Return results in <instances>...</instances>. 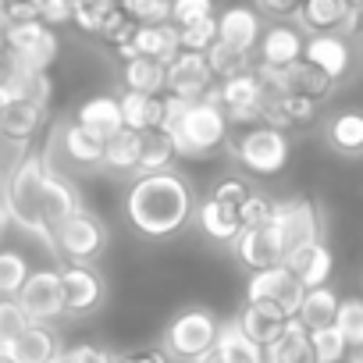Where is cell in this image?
I'll return each mask as SVG.
<instances>
[{
  "instance_id": "obj_30",
  "label": "cell",
  "mask_w": 363,
  "mask_h": 363,
  "mask_svg": "<svg viewBox=\"0 0 363 363\" xmlns=\"http://www.w3.org/2000/svg\"><path fill=\"white\" fill-rule=\"evenodd\" d=\"M47 121V107L36 104V100H26V96H15L11 107L0 118V135L4 139H15V143H26L40 132V125Z\"/></svg>"
},
{
  "instance_id": "obj_38",
  "label": "cell",
  "mask_w": 363,
  "mask_h": 363,
  "mask_svg": "<svg viewBox=\"0 0 363 363\" xmlns=\"http://www.w3.org/2000/svg\"><path fill=\"white\" fill-rule=\"evenodd\" d=\"M8 86H11V93L15 96H26V100H36V104H50V96H54V79H50V72H18V68H11V75L4 79Z\"/></svg>"
},
{
  "instance_id": "obj_46",
  "label": "cell",
  "mask_w": 363,
  "mask_h": 363,
  "mask_svg": "<svg viewBox=\"0 0 363 363\" xmlns=\"http://www.w3.org/2000/svg\"><path fill=\"white\" fill-rule=\"evenodd\" d=\"M135 29H139V22L125 11V8H114L107 18H104V26H100V36L111 43V47H121V43H128L132 36H135Z\"/></svg>"
},
{
  "instance_id": "obj_52",
  "label": "cell",
  "mask_w": 363,
  "mask_h": 363,
  "mask_svg": "<svg viewBox=\"0 0 363 363\" xmlns=\"http://www.w3.org/2000/svg\"><path fill=\"white\" fill-rule=\"evenodd\" d=\"M299 4H303V0H253V8H257L260 15H271V18H278V22L296 18Z\"/></svg>"
},
{
  "instance_id": "obj_54",
  "label": "cell",
  "mask_w": 363,
  "mask_h": 363,
  "mask_svg": "<svg viewBox=\"0 0 363 363\" xmlns=\"http://www.w3.org/2000/svg\"><path fill=\"white\" fill-rule=\"evenodd\" d=\"M4 15H8V26H18V22H36L40 8L33 0H15V4H4Z\"/></svg>"
},
{
  "instance_id": "obj_47",
  "label": "cell",
  "mask_w": 363,
  "mask_h": 363,
  "mask_svg": "<svg viewBox=\"0 0 363 363\" xmlns=\"http://www.w3.org/2000/svg\"><path fill=\"white\" fill-rule=\"evenodd\" d=\"M121 8H125L139 26L171 22V0H121Z\"/></svg>"
},
{
  "instance_id": "obj_11",
  "label": "cell",
  "mask_w": 363,
  "mask_h": 363,
  "mask_svg": "<svg viewBox=\"0 0 363 363\" xmlns=\"http://www.w3.org/2000/svg\"><path fill=\"white\" fill-rule=\"evenodd\" d=\"M61 285H65V313L68 317H89L104 306L107 285L93 264H65Z\"/></svg>"
},
{
  "instance_id": "obj_56",
  "label": "cell",
  "mask_w": 363,
  "mask_h": 363,
  "mask_svg": "<svg viewBox=\"0 0 363 363\" xmlns=\"http://www.w3.org/2000/svg\"><path fill=\"white\" fill-rule=\"evenodd\" d=\"M11 100H15V93H11V86H8V82H0V118H4V111L11 107Z\"/></svg>"
},
{
  "instance_id": "obj_18",
  "label": "cell",
  "mask_w": 363,
  "mask_h": 363,
  "mask_svg": "<svg viewBox=\"0 0 363 363\" xmlns=\"http://www.w3.org/2000/svg\"><path fill=\"white\" fill-rule=\"evenodd\" d=\"M235 257L246 271H264V267H274V264H285V253L274 239V232L267 228V221L260 228H246L239 239H235Z\"/></svg>"
},
{
  "instance_id": "obj_13",
  "label": "cell",
  "mask_w": 363,
  "mask_h": 363,
  "mask_svg": "<svg viewBox=\"0 0 363 363\" xmlns=\"http://www.w3.org/2000/svg\"><path fill=\"white\" fill-rule=\"evenodd\" d=\"M303 54H306V33L299 26H289V22L267 26L260 36V47H257V61L274 65V68H292L303 61Z\"/></svg>"
},
{
  "instance_id": "obj_44",
  "label": "cell",
  "mask_w": 363,
  "mask_h": 363,
  "mask_svg": "<svg viewBox=\"0 0 363 363\" xmlns=\"http://www.w3.org/2000/svg\"><path fill=\"white\" fill-rule=\"evenodd\" d=\"M29 324H33V317L26 313V306L15 296H0V345H8L11 338H18Z\"/></svg>"
},
{
  "instance_id": "obj_41",
  "label": "cell",
  "mask_w": 363,
  "mask_h": 363,
  "mask_svg": "<svg viewBox=\"0 0 363 363\" xmlns=\"http://www.w3.org/2000/svg\"><path fill=\"white\" fill-rule=\"evenodd\" d=\"M338 331L352 349H363V296H345L338 303Z\"/></svg>"
},
{
  "instance_id": "obj_57",
  "label": "cell",
  "mask_w": 363,
  "mask_h": 363,
  "mask_svg": "<svg viewBox=\"0 0 363 363\" xmlns=\"http://www.w3.org/2000/svg\"><path fill=\"white\" fill-rule=\"evenodd\" d=\"M0 50H8V15L0 8Z\"/></svg>"
},
{
  "instance_id": "obj_2",
  "label": "cell",
  "mask_w": 363,
  "mask_h": 363,
  "mask_svg": "<svg viewBox=\"0 0 363 363\" xmlns=\"http://www.w3.org/2000/svg\"><path fill=\"white\" fill-rule=\"evenodd\" d=\"M47 174H50V164L43 153H26L15 171L8 174V189H4V211L8 218L40 235L50 250H54V232L47 228V218H43V186H47Z\"/></svg>"
},
{
  "instance_id": "obj_28",
  "label": "cell",
  "mask_w": 363,
  "mask_h": 363,
  "mask_svg": "<svg viewBox=\"0 0 363 363\" xmlns=\"http://www.w3.org/2000/svg\"><path fill=\"white\" fill-rule=\"evenodd\" d=\"M264 352H267V363H317L313 345H310V328L299 317H292L285 331Z\"/></svg>"
},
{
  "instance_id": "obj_49",
  "label": "cell",
  "mask_w": 363,
  "mask_h": 363,
  "mask_svg": "<svg viewBox=\"0 0 363 363\" xmlns=\"http://www.w3.org/2000/svg\"><path fill=\"white\" fill-rule=\"evenodd\" d=\"M33 4L40 8V18H43L47 26H65V22L75 18V11H79L82 0H33Z\"/></svg>"
},
{
  "instance_id": "obj_23",
  "label": "cell",
  "mask_w": 363,
  "mask_h": 363,
  "mask_svg": "<svg viewBox=\"0 0 363 363\" xmlns=\"http://www.w3.org/2000/svg\"><path fill=\"white\" fill-rule=\"evenodd\" d=\"M235 320H239V328H242L257 345L267 349V345L285 331V324H289L292 317H285V313H281L278 306H271V303H246Z\"/></svg>"
},
{
  "instance_id": "obj_12",
  "label": "cell",
  "mask_w": 363,
  "mask_h": 363,
  "mask_svg": "<svg viewBox=\"0 0 363 363\" xmlns=\"http://www.w3.org/2000/svg\"><path fill=\"white\" fill-rule=\"evenodd\" d=\"M214 68L207 54L196 50H178V57L167 65V93L186 96V100H203L214 93Z\"/></svg>"
},
{
  "instance_id": "obj_37",
  "label": "cell",
  "mask_w": 363,
  "mask_h": 363,
  "mask_svg": "<svg viewBox=\"0 0 363 363\" xmlns=\"http://www.w3.org/2000/svg\"><path fill=\"white\" fill-rule=\"evenodd\" d=\"M310 345H313L317 363H349V356H352V345L345 342V335L338 331V324L313 328L310 331Z\"/></svg>"
},
{
  "instance_id": "obj_59",
  "label": "cell",
  "mask_w": 363,
  "mask_h": 363,
  "mask_svg": "<svg viewBox=\"0 0 363 363\" xmlns=\"http://www.w3.org/2000/svg\"><path fill=\"white\" fill-rule=\"evenodd\" d=\"M8 221H11V218H8V211H4V207H0V235H4V228H8Z\"/></svg>"
},
{
  "instance_id": "obj_35",
  "label": "cell",
  "mask_w": 363,
  "mask_h": 363,
  "mask_svg": "<svg viewBox=\"0 0 363 363\" xmlns=\"http://www.w3.org/2000/svg\"><path fill=\"white\" fill-rule=\"evenodd\" d=\"M228 363H264L267 359V352H264V345H257L242 328H239V320H228V324H221V338H218V345H214Z\"/></svg>"
},
{
  "instance_id": "obj_9",
  "label": "cell",
  "mask_w": 363,
  "mask_h": 363,
  "mask_svg": "<svg viewBox=\"0 0 363 363\" xmlns=\"http://www.w3.org/2000/svg\"><path fill=\"white\" fill-rule=\"evenodd\" d=\"M303 296H306V285L289 271V264H274V267H264V271H250L246 303H271V306H278L285 317H296L299 306H303Z\"/></svg>"
},
{
  "instance_id": "obj_64",
  "label": "cell",
  "mask_w": 363,
  "mask_h": 363,
  "mask_svg": "<svg viewBox=\"0 0 363 363\" xmlns=\"http://www.w3.org/2000/svg\"><path fill=\"white\" fill-rule=\"evenodd\" d=\"M0 352H4V345H0Z\"/></svg>"
},
{
  "instance_id": "obj_20",
  "label": "cell",
  "mask_w": 363,
  "mask_h": 363,
  "mask_svg": "<svg viewBox=\"0 0 363 363\" xmlns=\"http://www.w3.org/2000/svg\"><path fill=\"white\" fill-rule=\"evenodd\" d=\"M61 150H65V157H68L72 164H79V167H100L104 157H107V139L96 135L93 128L72 121V125L61 128Z\"/></svg>"
},
{
  "instance_id": "obj_7",
  "label": "cell",
  "mask_w": 363,
  "mask_h": 363,
  "mask_svg": "<svg viewBox=\"0 0 363 363\" xmlns=\"http://www.w3.org/2000/svg\"><path fill=\"white\" fill-rule=\"evenodd\" d=\"M107 242H111L107 225L86 207L54 228V253L65 264H93L96 257H104Z\"/></svg>"
},
{
  "instance_id": "obj_17",
  "label": "cell",
  "mask_w": 363,
  "mask_h": 363,
  "mask_svg": "<svg viewBox=\"0 0 363 363\" xmlns=\"http://www.w3.org/2000/svg\"><path fill=\"white\" fill-rule=\"evenodd\" d=\"M196 221H200L203 235L211 242H221V246H228V242L235 246V239L246 232V225L239 218V207H228V203H221L214 196H207V200L196 203Z\"/></svg>"
},
{
  "instance_id": "obj_43",
  "label": "cell",
  "mask_w": 363,
  "mask_h": 363,
  "mask_svg": "<svg viewBox=\"0 0 363 363\" xmlns=\"http://www.w3.org/2000/svg\"><path fill=\"white\" fill-rule=\"evenodd\" d=\"M207 57H211V68H214V75H218L221 82L232 79V75H239V72H246V68H253V65H250L253 54H242V50H235V47H228V43H221V40L207 50Z\"/></svg>"
},
{
  "instance_id": "obj_22",
  "label": "cell",
  "mask_w": 363,
  "mask_h": 363,
  "mask_svg": "<svg viewBox=\"0 0 363 363\" xmlns=\"http://www.w3.org/2000/svg\"><path fill=\"white\" fill-rule=\"evenodd\" d=\"M289 271L306 285V289H317V285H328V278H331V271H335V260H331V250H328V242L320 239V242H310V246H303V250H296V253H289Z\"/></svg>"
},
{
  "instance_id": "obj_26",
  "label": "cell",
  "mask_w": 363,
  "mask_h": 363,
  "mask_svg": "<svg viewBox=\"0 0 363 363\" xmlns=\"http://www.w3.org/2000/svg\"><path fill=\"white\" fill-rule=\"evenodd\" d=\"M75 121L86 125V128H93V132L104 135V139L118 135V132L125 128V118H121V96H107V93L89 96L86 104H79Z\"/></svg>"
},
{
  "instance_id": "obj_55",
  "label": "cell",
  "mask_w": 363,
  "mask_h": 363,
  "mask_svg": "<svg viewBox=\"0 0 363 363\" xmlns=\"http://www.w3.org/2000/svg\"><path fill=\"white\" fill-rule=\"evenodd\" d=\"M82 4H89V8H96V11L111 15L114 8H121V0H82Z\"/></svg>"
},
{
  "instance_id": "obj_63",
  "label": "cell",
  "mask_w": 363,
  "mask_h": 363,
  "mask_svg": "<svg viewBox=\"0 0 363 363\" xmlns=\"http://www.w3.org/2000/svg\"><path fill=\"white\" fill-rule=\"evenodd\" d=\"M0 8H4V0H0Z\"/></svg>"
},
{
  "instance_id": "obj_15",
  "label": "cell",
  "mask_w": 363,
  "mask_h": 363,
  "mask_svg": "<svg viewBox=\"0 0 363 363\" xmlns=\"http://www.w3.org/2000/svg\"><path fill=\"white\" fill-rule=\"evenodd\" d=\"M218 29H221V43H228L242 54H257L260 36H264L260 11L246 8V4H232V8L218 11Z\"/></svg>"
},
{
  "instance_id": "obj_53",
  "label": "cell",
  "mask_w": 363,
  "mask_h": 363,
  "mask_svg": "<svg viewBox=\"0 0 363 363\" xmlns=\"http://www.w3.org/2000/svg\"><path fill=\"white\" fill-rule=\"evenodd\" d=\"M114 363H174V359H171V352L164 345H150V349H135V352L114 356Z\"/></svg>"
},
{
  "instance_id": "obj_32",
  "label": "cell",
  "mask_w": 363,
  "mask_h": 363,
  "mask_svg": "<svg viewBox=\"0 0 363 363\" xmlns=\"http://www.w3.org/2000/svg\"><path fill=\"white\" fill-rule=\"evenodd\" d=\"M345 15H349L345 0H303L296 11V22L306 36H313V33H338Z\"/></svg>"
},
{
  "instance_id": "obj_1",
  "label": "cell",
  "mask_w": 363,
  "mask_h": 363,
  "mask_svg": "<svg viewBox=\"0 0 363 363\" xmlns=\"http://www.w3.org/2000/svg\"><path fill=\"white\" fill-rule=\"evenodd\" d=\"M125 218L146 239H171L196 218L193 186L171 167L139 174L125 193Z\"/></svg>"
},
{
  "instance_id": "obj_61",
  "label": "cell",
  "mask_w": 363,
  "mask_h": 363,
  "mask_svg": "<svg viewBox=\"0 0 363 363\" xmlns=\"http://www.w3.org/2000/svg\"><path fill=\"white\" fill-rule=\"evenodd\" d=\"M345 4H349V8H359V11H363V0H345Z\"/></svg>"
},
{
  "instance_id": "obj_39",
  "label": "cell",
  "mask_w": 363,
  "mask_h": 363,
  "mask_svg": "<svg viewBox=\"0 0 363 363\" xmlns=\"http://www.w3.org/2000/svg\"><path fill=\"white\" fill-rule=\"evenodd\" d=\"M335 86H338V82H335L328 72H320L317 65H310V61L292 65V93H306V96H313V100H328Z\"/></svg>"
},
{
  "instance_id": "obj_60",
  "label": "cell",
  "mask_w": 363,
  "mask_h": 363,
  "mask_svg": "<svg viewBox=\"0 0 363 363\" xmlns=\"http://www.w3.org/2000/svg\"><path fill=\"white\" fill-rule=\"evenodd\" d=\"M0 363H18L15 356H8V352H0Z\"/></svg>"
},
{
  "instance_id": "obj_33",
  "label": "cell",
  "mask_w": 363,
  "mask_h": 363,
  "mask_svg": "<svg viewBox=\"0 0 363 363\" xmlns=\"http://www.w3.org/2000/svg\"><path fill=\"white\" fill-rule=\"evenodd\" d=\"M121 82L135 93H167V65L157 57H132L121 65Z\"/></svg>"
},
{
  "instance_id": "obj_40",
  "label": "cell",
  "mask_w": 363,
  "mask_h": 363,
  "mask_svg": "<svg viewBox=\"0 0 363 363\" xmlns=\"http://www.w3.org/2000/svg\"><path fill=\"white\" fill-rule=\"evenodd\" d=\"M29 274V260L18 250H0V296H18Z\"/></svg>"
},
{
  "instance_id": "obj_58",
  "label": "cell",
  "mask_w": 363,
  "mask_h": 363,
  "mask_svg": "<svg viewBox=\"0 0 363 363\" xmlns=\"http://www.w3.org/2000/svg\"><path fill=\"white\" fill-rule=\"evenodd\" d=\"M196 363H228V359H225V356H221L218 349H211V352H207L203 359H196Z\"/></svg>"
},
{
  "instance_id": "obj_29",
  "label": "cell",
  "mask_w": 363,
  "mask_h": 363,
  "mask_svg": "<svg viewBox=\"0 0 363 363\" xmlns=\"http://www.w3.org/2000/svg\"><path fill=\"white\" fill-rule=\"evenodd\" d=\"M218 96H221L225 107H267V100H271V93H267L257 65L246 68V72H239V75H232V79H225L218 86Z\"/></svg>"
},
{
  "instance_id": "obj_14",
  "label": "cell",
  "mask_w": 363,
  "mask_h": 363,
  "mask_svg": "<svg viewBox=\"0 0 363 363\" xmlns=\"http://www.w3.org/2000/svg\"><path fill=\"white\" fill-rule=\"evenodd\" d=\"M303 61L317 65V68L328 72L335 82H342V79L352 72L349 36H342V33H313V36H306V54H303Z\"/></svg>"
},
{
  "instance_id": "obj_27",
  "label": "cell",
  "mask_w": 363,
  "mask_h": 363,
  "mask_svg": "<svg viewBox=\"0 0 363 363\" xmlns=\"http://www.w3.org/2000/svg\"><path fill=\"white\" fill-rule=\"evenodd\" d=\"M178 139L174 132L164 125V128H146L139 132V174H150V171H167L174 160H178Z\"/></svg>"
},
{
  "instance_id": "obj_8",
  "label": "cell",
  "mask_w": 363,
  "mask_h": 363,
  "mask_svg": "<svg viewBox=\"0 0 363 363\" xmlns=\"http://www.w3.org/2000/svg\"><path fill=\"white\" fill-rule=\"evenodd\" d=\"M57 50H61V40H57L54 26H47L43 18L8 26V50L4 54L11 57V68L50 72V65L57 61Z\"/></svg>"
},
{
  "instance_id": "obj_51",
  "label": "cell",
  "mask_w": 363,
  "mask_h": 363,
  "mask_svg": "<svg viewBox=\"0 0 363 363\" xmlns=\"http://www.w3.org/2000/svg\"><path fill=\"white\" fill-rule=\"evenodd\" d=\"M57 363H114V356H111L107 349L93 345V342H79V345L65 349Z\"/></svg>"
},
{
  "instance_id": "obj_45",
  "label": "cell",
  "mask_w": 363,
  "mask_h": 363,
  "mask_svg": "<svg viewBox=\"0 0 363 363\" xmlns=\"http://www.w3.org/2000/svg\"><path fill=\"white\" fill-rule=\"evenodd\" d=\"M218 8L214 0H171V22L178 29H186L193 22H203V18H214Z\"/></svg>"
},
{
  "instance_id": "obj_48",
  "label": "cell",
  "mask_w": 363,
  "mask_h": 363,
  "mask_svg": "<svg viewBox=\"0 0 363 363\" xmlns=\"http://www.w3.org/2000/svg\"><path fill=\"white\" fill-rule=\"evenodd\" d=\"M257 189L250 186V178L246 174H225L218 186H214V200H221V203H228V207H242L250 196H253Z\"/></svg>"
},
{
  "instance_id": "obj_42",
  "label": "cell",
  "mask_w": 363,
  "mask_h": 363,
  "mask_svg": "<svg viewBox=\"0 0 363 363\" xmlns=\"http://www.w3.org/2000/svg\"><path fill=\"white\" fill-rule=\"evenodd\" d=\"M221 40V29H218V15L214 18H203V22H193L186 29H178V47L182 50H196V54H207L214 43Z\"/></svg>"
},
{
  "instance_id": "obj_34",
  "label": "cell",
  "mask_w": 363,
  "mask_h": 363,
  "mask_svg": "<svg viewBox=\"0 0 363 363\" xmlns=\"http://www.w3.org/2000/svg\"><path fill=\"white\" fill-rule=\"evenodd\" d=\"M338 296H335V289L331 285H317V289H306V296H303V306H299V320L313 331V328H328V324H335L338 320Z\"/></svg>"
},
{
  "instance_id": "obj_21",
  "label": "cell",
  "mask_w": 363,
  "mask_h": 363,
  "mask_svg": "<svg viewBox=\"0 0 363 363\" xmlns=\"http://www.w3.org/2000/svg\"><path fill=\"white\" fill-rule=\"evenodd\" d=\"M324 143L338 157H363V111L349 107L331 114L324 125Z\"/></svg>"
},
{
  "instance_id": "obj_4",
  "label": "cell",
  "mask_w": 363,
  "mask_h": 363,
  "mask_svg": "<svg viewBox=\"0 0 363 363\" xmlns=\"http://www.w3.org/2000/svg\"><path fill=\"white\" fill-rule=\"evenodd\" d=\"M221 338V320L214 317V310L207 306H186L178 310L167 328H164V349L171 352V359H182V363H196L203 359Z\"/></svg>"
},
{
  "instance_id": "obj_5",
  "label": "cell",
  "mask_w": 363,
  "mask_h": 363,
  "mask_svg": "<svg viewBox=\"0 0 363 363\" xmlns=\"http://www.w3.org/2000/svg\"><path fill=\"white\" fill-rule=\"evenodd\" d=\"M228 153L253 174H278L285 171L289 157H292V143H289V132L260 121V125H246L242 132L228 135Z\"/></svg>"
},
{
  "instance_id": "obj_50",
  "label": "cell",
  "mask_w": 363,
  "mask_h": 363,
  "mask_svg": "<svg viewBox=\"0 0 363 363\" xmlns=\"http://www.w3.org/2000/svg\"><path fill=\"white\" fill-rule=\"evenodd\" d=\"M271 214H274V200H267L264 193H253V196L239 207V218H242L246 228H260Z\"/></svg>"
},
{
  "instance_id": "obj_36",
  "label": "cell",
  "mask_w": 363,
  "mask_h": 363,
  "mask_svg": "<svg viewBox=\"0 0 363 363\" xmlns=\"http://www.w3.org/2000/svg\"><path fill=\"white\" fill-rule=\"evenodd\" d=\"M104 167L111 171H139V132L132 128H121L118 135L107 139V157H104Z\"/></svg>"
},
{
  "instance_id": "obj_25",
  "label": "cell",
  "mask_w": 363,
  "mask_h": 363,
  "mask_svg": "<svg viewBox=\"0 0 363 363\" xmlns=\"http://www.w3.org/2000/svg\"><path fill=\"white\" fill-rule=\"evenodd\" d=\"M317 104H320V100H313V96H306V93H281V96H271V100H267L264 121L274 125V128H281V132H289V128H296V125H310V121L317 118Z\"/></svg>"
},
{
  "instance_id": "obj_19",
  "label": "cell",
  "mask_w": 363,
  "mask_h": 363,
  "mask_svg": "<svg viewBox=\"0 0 363 363\" xmlns=\"http://www.w3.org/2000/svg\"><path fill=\"white\" fill-rule=\"evenodd\" d=\"M121 118H125V128H132V132L164 128L167 125V96L164 93L125 89L121 93Z\"/></svg>"
},
{
  "instance_id": "obj_62",
  "label": "cell",
  "mask_w": 363,
  "mask_h": 363,
  "mask_svg": "<svg viewBox=\"0 0 363 363\" xmlns=\"http://www.w3.org/2000/svg\"><path fill=\"white\" fill-rule=\"evenodd\" d=\"M4 4H15V0H4Z\"/></svg>"
},
{
  "instance_id": "obj_24",
  "label": "cell",
  "mask_w": 363,
  "mask_h": 363,
  "mask_svg": "<svg viewBox=\"0 0 363 363\" xmlns=\"http://www.w3.org/2000/svg\"><path fill=\"white\" fill-rule=\"evenodd\" d=\"M75 211H82V200H79L75 186H72L65 174H57V171L50 167L47 186H43V218H47V228L54 232V228L65 225Z\"/></svg>"
},
{
  "instance_id": "obj_31",
  "label": "cell",
  "mask_w": 363,
  "mask_h": 363,
  "mask_svg": "<svg viewBox=\"0 0 363 363\" xmlns=\"http://www.w3.org/2000/svg\"><path fill=\"white\" fill-rule=\"evenodd\" d=\"M132 47L139 57H157L164 65H171L178 57V26L174 22H157V26H139L132 36Z\"/></svg>"
},
{
  "instance_id": "obj_16",
  "label": "cell",
  "mask_w": 363,
  "mask_h": 363,
  "mask_svg": "<svg viewBox=\"0 0 363 363\" xmlns=\"http://www.w3.org/2000/svg\"><path fill=\"white\" fill-rule=\"evenodd\" d=\"M4 352L15 356L18 363H57L65 349H61V338H57V331L50 324H36L33 320L18 338H11L4 345Z\"/></svg>"
},
{
  "instance_id": "obj_3",
  "label": "cell",
  "mask_w": 363,
  "mask_h": 363,
  "mask_svg": "<svg viewBox=\"0 0 363 363\" xmlns=\"http://www.w3.org/2000/svg\"><path fill=\"white\" fill-rule=\"evenodd\" d=\"M178 139L182 157H207L221 143H228V114L218 96V89L203 100H189V107L178 114V121L167 125Z\"/></svg>"
},
{
  "instance_id": "obj_10",
  "label": "cell",
  "mask_w": 363,
  "mask_h": 363,
  "mask_svg": "<svg viewBox=\"0 0 363 363\" xmlns=\"http://www.w3.org/2000/svg\"><path fill=\"white\" fill-rule=\"evenodd\" d=\"M26 313L36 320V324H50L57 317H65V285H61V267H43V271H33L29 281L22 285V292L15 296Z\"/></svg>"
},
{
  "instance_id": "obj_6",
  "label": "cell",
  "mask_w": 363,
  "mask_h": 363,
  "mask_svg": "<svg viewBox=\"0 0 363 363\" xmlns=\"http://www.w3.org/2000/svg\"><path fill=\"white\" fill-rule=\"evenodd\" d=\"M267 228L274 232V239H278V246L289 260V253L324 239V214L313 200H281V203H274Z\"/></svg>"
}]
</instances>
